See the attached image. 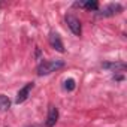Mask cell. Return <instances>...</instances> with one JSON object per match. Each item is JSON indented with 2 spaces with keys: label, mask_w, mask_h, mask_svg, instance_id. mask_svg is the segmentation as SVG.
<instances>
[{
  "label": "cell",
  "mask_w": 127,
  "mask_h": 127,
  "mask_svg": "<svg viewBox=\"0 0 127 127\" xmlns=\"http://www.w3.org/2000/svg\"><path fill=\"white\" fill-rule=\"evenodd\" d=\"M73 6L75 8H84V9H87V11H97L99 9V3L97 2H91V0H88V2H76V3H73Z\"/></svg>",
  "instance_id": "8"
},
{
  "label": "cell",
  "mask_w": 127,
  "mask_h": 127,
  "mask_svg": "<svg viewBox=\"0 0 127 127\" xmlns=\"http://www.w3.org/2000/svg\"><path fill=\"white\" fill-rule=\"evenodd\" d=\"M49 45H51L55 51H58V52H64V46H63V42H61L58 33H54V32H52V33L49 34Z\"/></svg>",
  "instance_id": "6"
},
{
  "label": "cell",
  "mask_w": 127,
  "mask_h": 127,
  "mask_svg": "<svg viewBox=\"0 0 127 127\" xmlns=\"http://www.w3.org/2000/svg\"><path fill=\"white\" fill-rule=\"evenodd\" d=\"M102 67L108 69L111 72H120V70H124L127 66H126L124 61H108V63H103Z\"/></svg>",
  "instance_id": "7"
},
{
  "label": "cell",
  "mask_w": 127,
  "mask_h": 127,
  "mask_svg": "<svg viewBox=\"0 0 127 127\" xmlns=\"http://www.w3.org/2000/svg\"><path fill=\"white\" fill-rule=\"evenodd\" d=\"M63 87H64V90H67V91H73V90H75V87H76V82H75V79L69 78V79H66V81H64Z\"/></svg>",
  "instance_id": "10"
},
{
  "label": "cell",
  "mask_w": 127,
  "mask_h": 127,
  "mask_svg": "<svg viewBox=\"0 0 127 127\" xmlns=\"http://www.w3.org/2000/svg\"><path fill=\"white\" fill-rule=\"evenodd\" d=\"M11 108V100L8 96L0 94V112H6Z\"/></svg>",
  "instance_id": "9"
},
{
  "label": "cell",
  "mask_w": 127,
  "mask_h": 127,
  "mask_svg": "<svg viewBox=\"0 0 127 127\" xmlns=\"http://www.w3.org/2000/svg\"><path fill=\"white\" fill-rule=\"evenodd\" d=\"M30 127H40V126H30Z\"/></svg>",
  "instance_id": "11"
},
{
  "label": "cell",
  "mask_w": 127,
  "mask_h": 127,
  "mask_svg": "<svg viewBox=\"0 0 127 127\" xmlns=\"http://www.w3.org/2000/svg\"><path fill=\"white\" fill-rule=\"evenodd\" d=\"M64 20H66V24H67V27L70 29V32L75 34V36H81V33H82V27H81V21L76 18V17H73V15H66L64 17Z\"/></svg>",
  "instance_id": "3"
},
{
  "label": "cell",
  "mask_w": 127,
  "mask_h": 127,
  "mask_svg": "<svg viewBox=\"0 0 127 127\" xmlns=\"http://www.w3.org/2000/svg\"><path fill=\"white\" fill-rule=\"evenodd\" d=\"M121 11H123V6H121L120 3H111V5H108L106 8H103L102 11L96 12V15L100 17V18H108V17H114V15L120 14Z\"/></svg>",
  "instance_id": "2"
},
{
  "label": "cell",
  "mask_w": 127,
  "mask_h": 127,
  "mask_svg": "<svg viewBox=\"0 0 127 127\" xmlns=\"http://www.w3.org/2000/svg\"><path fill=\"white\" fill-rule=\"evenodd\" d=\"M63 66H64V61L63 60H46V61L40 63L36 70H37L39 76H43V75H49V73L61 69Z\"/></svg>",
  "instance_id": "1"
},
{
  "label": "cell",
  "mask_w": 127,
  "mask_h": 127,
  "mask_svg": "<svg viewBox=\"0 0 127 127\" xmlns=\"http://www.w3.org/2000/svg\"><path fill=\"white\" fill-rule=\"evenodd\" d=\"M32 90H33V82H29V84H26L20 91H18V94H17V99H15V102L20 105V103H23V102H26L27 99H29V96H30V93H32Z\"/></svg>",
  "instance_id": "4"
},
{
  "label": "cell",
  "mask_w": 127,
  "mask_h": 127,
  "mask_svg": "<svg viewBox=\"0 0 127 127\" xmlns=\"http://www.w3.org/2000/svg\"><path fill=\"white\" fill-rule=\"evenodd\" d=\"M57 121H58V109L55 106H49L46 121H45V127H54Z\"/></svg>",
  "instance_id": "5"
}]
</instances>
